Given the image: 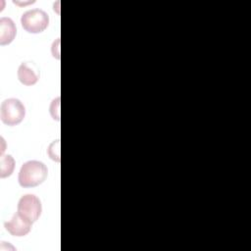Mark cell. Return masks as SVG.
I'll return each instance as SVG.
<instances>
[{
	"label": "cell",
	"mask_w": 251,
	"mask_h": 251,
	"mask_svg": "<svg viewBox=\"0 0 251 251\" xmlns=\"http://www.w3.org/2000/svg\"><path fill=\"white\" fill-rule=\"evenodd\" d=\"M47 167L39 161L25 162L19 173V183L23 187H33L41 184L47 177Z\"/></svg>",
	"instance_id": "1"
},
{
	"label": "cell",
	"mask_w": 251,
	"mask_h": 251,
	"mask_svg": "<svg viewBox=\"0 0 251 251\" xmlns=\"http://www.w3.org/2000/svg\"><path fill=\"white\" fill-rule=\"evenodd\" d=\"M25 116L24 104L16 98H9L2 102L0 108L1 121L10 126L20 124Z\"/></svg>",
	"instance_id": "2"
},
{
	"label": "cell",
	"mask_w": 251,
	"mask_h": 251,
	"mask_svg": "<svg viewBox=\"0 0 251 251\" xmlns=\"http://www.w3.org/2000/svg\"><path fill=\"white\" fill-rule=\"evenodd\" d=\"M21 24L25 31L29 33H39L47 28L49 16L41 9H32L22 15Z\"/></svg>",
	"instance_id": "3"
},
{
	"label": "cell",
	"mask_w": 251,
	"mask_h": 251,
	"mask_svg": "<svg viewBox=\"0 0 251 251\" xmlns=\"http://www.w3.org/2000/svg\"><path fill=\"white\" fill-rule=\"evenodd\" d=\"M41 211V202L34 194L24 195L18 203V213L30 223H34L38 220Z\"/></svg>",
	"instance_id": "4"
},
{
	"label": "cell",
	"mask_w": 251,
	"mask_h": 251,
	"mask_svg": "<svg viewBox=\"0 0 251 251\" xmlns=\"http://www.w3.org/2000/svg\"><path fill=\"white\" fill-rule=\"evenodd\" d=\"M40 76L39 68L33 62H24L18 69V78L25 85L35 84Z\"/></svg>",
	"instance_id": "5"
},
{
	"label": "cell",
	"mask_w": 251,
	"mask_h": 251,
	"mask_svg": "<svg viewBox=\"0 0 251 251\" xmlns=\"http://www.w3.org/2000/svg\"><path fill=\"white\" fill-rule=\"evenodd\" d=\"M32 223L22 217L19 213L15 214L13 218L4 224L5 228L14 236H24L30 231Z\"/></svg>",
	"instance_id": "6"
},
{
	"label": "cell",
	"mask_w": 251,
	"mask_h": 251,
	"mask_svg": "<svg viewBox=\"0 0 251 251\" xmlns=\"http://www.w3.org/2000/svg\"><path fill=\"white\" fill-rule=\"evenodd\" d=\"M17 34V28L12 19L3 17L0 19V44H10Z\"/></svg>",
	"instance_id": "7"
},
{
	"label": "cell",
	"mask_w": 251,
	"mask_h": 251,
	"mask_svg": "<svg viewBox=\"0 0 251 251\" xmlns=\"http://www.w3.org/2000/svg\"><path fill=\"white\" fill-rule=\"evenodd\" d=\"M15 169V160L11 155H2L0 159V176L7 177L12 175Z\"/></svg>",
	"instance_id": "8"
},
{
	"label": "cell",
	"mask_w": 251,
	"mask_h": 251,
	"mask_svg": "<svg viewBox=\"0 0 251 251\" xmlns=\"http://www.w3.org/2000/svg\"><path fill=\"white\" fill-rule=\"evenodd\" d=\"M48 154L50 158L56 162H60V140L52 142L48 148Z\"/></svg>",
	"instance_id": "9"
}]
</instances>
